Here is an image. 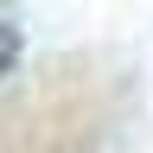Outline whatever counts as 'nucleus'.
I'll list each match as a JSON object with an SVG mask.
<instances>
[{"label":"nucleus","instance_id":"1","mask_svg":"<svg viewBox=\"0 0 153 153\" xmlns=\"http://www.w3.org/2000/svg\"><path fill=\"white\" fill-rule=\"evenodd\" d=\"M19 51H26V38H19V26H13V19H0V76H7V70L19 64Z\"/></svg>","mask_w":153,"mask_h":153}]
</instances>
